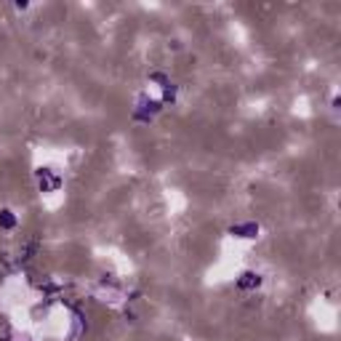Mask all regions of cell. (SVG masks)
Listing matches in <instances>:
<instances>
[{"label":"cell","instance_id":"obj_1","mask_svg":"<svg viewBox=\"0 0 341 341\" xmlns=\"http://www.w3.org/2000/svg\"><path fill=\"white\" fill-rule=\"evenodd\" d=\"M0 224H3V227H14V216H11V211H3V216H0Z\"/></svg>","mask_w":341,"mask_h":341}]
</instances>
